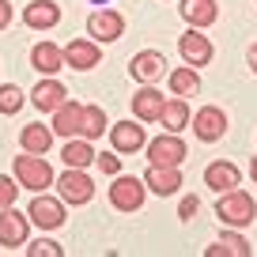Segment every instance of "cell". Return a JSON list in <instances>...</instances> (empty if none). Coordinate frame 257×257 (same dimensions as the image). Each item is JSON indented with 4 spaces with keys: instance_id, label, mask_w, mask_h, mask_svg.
<instances>
[{
    "instance_id": "cell-25",
    "label": "cell",
    "mask_w": 257,
    "mask_h": 257,
    "mask_svg": "<svg viewBox=\"0 0 257 257\" xmlns=\"http://www.w3.org/2000/svg\"><path fill=\"white\" fill-rule=\"evenodd\" d=\"M189 102L185 98H170V102H163V113H159V125L167 128V133H182V128H189Z\"/></svg>"
},
{
    "instance_id": "cell-7",
    "label": "cell",
    "mask_w": 257,
    "mask_h": 257,
    "mask_svg": "<svg viewBox=\"0 0 257 257\" xmlns=\"http://www.w3.org/2000/svg\"><path fill=\"white\" fill-rule=\"evenodd\" d=\"M27 216H31V223H38L42 231H57V227H64V201L61 197H49V193H34L31 208H27Z\"/></svg>"
},
{
    "instance_id": "cell-4",
    "label": "cell",
    "mask_w": 257,
    "mask_h": 257,
    "mask_svg": "<svg viewBox=\"0 0 257 257\" xmlns=\"http://www.w3.org/2000/svg\"><path fill=\"white\" fill-rule=\"evenodd\" d=\"M144 197H148L144 178L113 174V185H110V204H113L117 212H140V208H144Z\"/></svg>"
},
{
    "instance_id": "cell-15",
    "label": "cell",
    "mask_w": 257,
    "mask_h": 257,
    "mask_svg": "<svg viewBox=\"0 0 257 257\" xmlns=\"http://www.w3.org/2000/svg\"><path fill=\"white\" fill-rule=\"evenodd\" d=\"M64 98H68V91H64V83L57 80V76L38 80V83H34V91H31V106H34L38 113H53Z\"/></svg>"
},
{
    "instance_id": "cell-12",
    "label": "cell",
    "mask_w": 257,
    "mask_h": 257,
    "mask_svg": "<svg viewBox=\"0 0 257 257\" xmlns=\"http://www.w3.org/2000/svg\"><path fill=\"white\" fill-rule=\"evenodd\" d=\"M87 34L102 46V42H117L125 34V16L117 8H98L95 16L87 19Z\"/></svg>"
},
{
    "instance_id": "cell-26",
    "label": "cell",
    "mask_w": 257,
    "mask_h": 257,
    "mask_svg": "<svg viewBox=\"0 0 257 257\" xmlns=\"http://www.w3.org/2000/svg\"><path fill=\"white\" fill-rule=\"evenodd\" d=\"M19 144H23V152H34V155H46L49 144H53V125H23V133H19Z\"/></svg>"
},
{
    "instance_id": "cell-1",
    "label": "cell",
    "mask_w": 257,
    "mask_h": 257,
    "mask_svg": "<svg viewBox=\"0 0 257 257\" xmlns=\"http://www.w3.org/2000/svg\"><path fill=\"white\" fill-rule=\"evenodd\" d=\"M216 216L223 227L242 231V227H249L257 219V201L246 189H227V193H219V201H216Z\"/></svg>"
},
{
    "instance_id": "cell-6",
    "label": "cell",
    "mask_w": 257,
    "mask_h": 257,
    "mask_svg": "<svg viewBox=\"0 0 257 257\" xmlns=\"http://www.w3.org/2000/svg\"><path fill=\"white\" fill-rule=\"evenodd\" d=\"M189 128H193V137L201 140V144H216V140L227 137V113L219 110V106H201V110L193 113Z\"/></svg>"
},
{
    "instance_id": "cell-23",
    "label": "cell",
    "mask_w": 257,
    "mask_h": 257,
    "mask_svg": "<svg viewBox=\"0 0 257 257\" xmlns=\"http://www.w3.org/2000/svg\"><path fill=\"white\" fill-rule=\"evenodd\" d=\"M204 257H253V246L231 227V234H219V238L204 249Z\"/></svg>"
},
{
    "instance_id": "cell-17",
    "label": "cell",
    "mask_w": 257,
    "mask_h": 257,
    "mask_svg": "<svg viewBox=\"0 0 257 257\" xmlns=\"http://www.w3.org/2000/svg\"><path fill=\"white\" fill-rule=\"evenodd\" d=\"M204 185H208L212 193H227V189H238L242 185V170L234 167V163H208V167H204Z\"/></svg>"
},
{
    "instance_id": "cell-14",
    "label": "cell",
    "mask_w": 257,
    "mask_h": 257,
    "mask_svg": "<svg viewBox=\"0 0 257 257\" xmlns=\"http://www.w3.org/2000/svg\"><path fill=\"white\" fill-rule=\"evenodd\" d=\"M144 185L152 193H159V197H174L178 189H182V167H155V163H148L144 170Z\"/></svg>"
},
{
    "instance_id": "cell-2",
    "label": "cell",
    "mask_w": 257,
    "mask_h": 257,
    "mask_svg": "<svg viewBox=\"0 0 257 257\" xmlns=\"http://www.w3.org/2000/svg\"><path fill=\"white\" fill-rule=\"evenodd\" d=\"M16 178H19V185H23V189H31V193H46L49 185L57 182L53 167H49L42 155H34V152L16 155Z\"/></svg>"
},
{
    "instance_id": "cell-20",
    "label": "cell",
    "mask_w": 257,
    "mask_h": 257,
    "mask_svg": "<svg viewBox=\"0 0 257 257\" xmlns=\"http://www.w3.org/2000/svg\"><path fill=\"white\" fill-rule=\"evenodd\" d=\"M178 12H182V19L189 27H201V31L219 19V4H216V0H182Z\"/></svg>"
},
{
    "instance_id": "cell-13",
    "label": "cell",
    "mask_w": 257,
    "mask_h": 257,
    "mask_svg": "<svg viewBox=\"0 0 257 257\" xmlns=\"http://www.w3.org/2000/svg\"><path fill=\"white\" fill-rule=\"evenodd\" d=\"M64 64L76 68V72H87V68L102 64V49H98L95 38H76V42L64 46Z\"/></svg>"
},
{
    "instance_id": "cell-31",
    "label": "cell",
    "mask_w": 257,
    "mask_h": 257,
    "mask_svg": "<svg viewBox=\"0 0 257 257\" xmlns=\"http://www.w3.org/2000/svg\"><path fill=\"white\" fill-rule=\"evenodd\" d=\"M95 163H98V170H102V174H121V155L117 152H98L95 155Z\"/></svg>"
},
{
    "instance_id": "cell-8",
    "label": "cell",
    "mask_w": 257,
    "mask_h": 257,
    "mask_svg": "<svg viewBox=\"0 0 257 257\" xmlns=\"http://www.w3.org/2000/svg\"><path fill=\"white\" fill-rule=\"evenodd\" d=\"M27 234H31V216L27 212H16V204L0 208V246L19 249L27 246Z\"/></svg>"
},
{
    "instance_id": "cell-10",
    "label": "cell",
    "mask_w": 257,
    "mask_h": 257,
    "mask_svg": "<svg viewBox=\"0 0 257 257\" xmlns=\"http://www.w3.org/2000/svg\"><path fill=\"white\" fill-rule=\"evenodd\" d=\"M110 144L117 155H137L144 152L148 137H144V121H117V125H110Z\"/></svg>"
},
{
    "instance_id": "cell-9",
    "label": "cell",
    "mask_w": 257,
    "mask_h": 257,
    "mask_svg": "<svg viewBox=\"0 0 257 257\" xmlns=\"http://www.w3.org/2000/svg\"><path fill=\"white\" fill-rule=\"evenodd\" d=\"M178 53H182L185 64H193V68H204V64L212 61V53H216V46L208 42V34H201V27H189V31L178 38Z\"/></svg>"
},
{
    "instance_id": "cell-27",
    "label": "cell",
    "mask_w": 257,
    "mask_h": 257,
    "mask_svg": "<svg viewBox=\"0 0 257 257\" xmlns=\"http://www.w3.org/2000/svg\"><path fill=\"white\" fill-rule=\"evenodd\" d=\"M110 128V121H106V110L102 106H83V125H80V137L87 140H98Z\"/></svg>"
},
{
    "instance_id": "cell-32",
    "label": "cell",
    "mask_w": 257,
    "mask_h": 257,
    "mask_svg": "<svg viewBox=\"0 0 257 257\" xmlns=\"http://www.w3.org/2000/svg\"><path fill=\"white\" fill-rule=\"evenodd\" d=\"M197 212H201V201H197L193 193H189V197H182V204H178V219H182V223H189Z\"/></svg>"
},
{
    "instance_id": "cell-35",
    "label": "cell",
    "mask_w": 257,
    "mask_h": 257,
    "mask_svg": "<svg viewBox=\"0 0 257 257\" xmlns=\"http://www.w3.org/2000/svg\"><path fill=\"white\" fill-rule=\"evenodd\" d=\"M249 178H253V182H257V159L249 163Z\"/></svg>"
},
{
    "instance_id": "cell-19",
    "label": "cell",
    "mask_w": 257,
    "mask_h": 257,
    "mask_svg": "<svg viewBox=\"0 0 257 257\" xmlns=\"http://www.w3.org/2000/svg\"><path fill=\"white\" fill-rule=\"evenodd\" d=\"M80 125H83V102L64 98V102L53 110V133L68 140V137H80Z\"/></svg>"
},
{
    "instance_id": "cell-24",
    "label": "cell",
    "mask_w": 257,
    "mask_h": 257,
    "mask_svg": "<svg viewBox=\"0 0 257 257\" xmlns=\"http://www.w3.org/2000/svg\"><path fill=\"white\" fill-rule=\"evenodd\" d=\"M167 83H170V95H178V98L201 95V76H197V68H193V64H182V68L167 72Z\"/></svg>"
},
{
    "instance_id": "cell-3",
    "label": "cell",
    "mask_w": 257,
    "mask_h": 257,
    "mask_svg": "<svg viewBox=\"0 0 257 257\" xmlns=\"http://www.w3.org/2000/svg\"><path fill=\"white\" fill-rule=\"evenodd\" d=\"M57 189H61V201L68 204V208H80V204H87L91 197H95V178L87 174V170L80 167H64V174L57 178Z\"/></svg>"
},
{
    "instance_id": "cell-30",
    "label": "cell",
    "mask_w": 257,
    "mask_h": 257,
    "mask_svg": "<svg viewBox=\"0 0 257 257\" xmlns=\"http://www.w3.org/2000/svg\"><path fill=\"white\" fill-rule=\"evenodd\" d=\"M27 257H64V249L49 238H38L34 246H27Z\"/></svg>"
},
{
    "instance_id": "cell-21",
    "label": "cell",
    "mask_w": 257,
    "mask_h": 257,
    "mask_svg": "<svg viewBox=\"0 0 257 257\" xmlns=\"http://www.w3.org/2000/svg\"><path fill=\"white\" fill-rule=\"evenodd\" d=\"M31 64H34V72H42V76H57L64 68V49L53 46V42H38L31 49Z\"/></svg>"
},
{
    "instance_id": "cell-28",
    "label": "cell",
    "mask_w": 257,
    "mask_h": 257,
    "mask_svg": "<svg viewBox=\"0 0 257 257\" xmlns=\"http://www.w3.org/2000/svg\"><path fill=\"white\" fill-rule=\"evenodd\" d=\"M23 102H27V95L16 83H0V113H19Z\"/></svg>"
},
{
    "instance_id": "cell-5",
    "label": "cell",
    "mask_w": 257,
    "mask_h": 257,
    "mask_svg": "<svg viewBox=\"0 0 257 257\" xmlns=\"http://www.w3.org/2000/svg\"><path fill=\"white\" fill-rule=\"evenodd\" d=\"M144 152H148V163H155V167H182L189 148H185V140L178 133H163V137L148 140Z\"/></svg>"
},
{
    "instance_id": "cell-33",
    "label": "cell",
    "mask_w": 257,
    "mask_h": 257,
    "mask_svg": "<svg viewBox=\"0 0 257 257\" xmlns=\"http://www.w3.org/2000/svg\"><path fill=\"white\" fill-rule=\"evenodd\" d=\"M8 27H12V4L0 0V31H8Z\"/></svg>"
},
{
    "instance_id": "cell-22",
    "label": "cell",
    "mask_w": 257,
    "mask_h": 257,
    "mask_svg": "<svg viewBox=\"0 0 257 257\" xmlns=\"http://www.w3.org/2000/svg\"><path fill=\"white\" fill-rule=\"evenodd\" d=\"M95 144H91L87 137H68L64 140V148H61V163L64 167H80V170H87L91 163H95Z\"/></svg>"
},
{
    "instance_id": "cell-36",
    "label": "cell",
    "mask_w": 257,
    "mask_h": 257,
    "mask_svg": "<svg viewBox=\"0 0 257 257\" xmlns=\"http://www.w3.org/2000/svg\"><path fill=\"white\" fill-rule=\"evenodd\" d=\"M91 4H110V0H91Z\"/></svg>"
},
{
    "instance_id": "cell-18",
    "label": "cell",
    "mask_w": 257,
    "mask_h": 257,
    "mask_svg": "<svg viewBox=\"0 0 257 257\" xmlns=\"http://www.w3.org/2000/svg\"><path fill=\"white\" fill-rule=\"evenodd\" d=\"M163 102H167V98H163L159 91L152 87V83H140V91L133 95V117L144 121V125H152V121H159Z\"/></svg>"
},
{
    "instance_id": "cell-16",
    "label": "cell",
    "mask_w": 257,
    "mask_h": 257,
    "mask_svg": "<svg viewBox=\"0 0 257 257\" xmlns=\"http://www.w3.org/2000/svg\"><path fill=\"white\" fill-rule=\"evenodd\" d=\"M23 23L31 31H53L61 23V4L57 0H31L27 12H23Z\"/></svg>"
},
{
    "instance_id": "cell-11",
    "label": "cell",
    "mask_w": 257,
    "mask_h": 257,
    "mask_svg": "<svg viewBox=\"0 0 257 257\" xmlns=\"http://www.w3.org/2000/svg\"><path fill=\"white\" fill-rule=\"evenodd\" d=\"M128 76L137 83H159L167 76V57L159 49H140L133 61H128Z\"/></svg>"
},
{
    "instance_id": "cell-29",
    "label": "cell",
    "mask_w": 257,
    "mask_h": 257,
    "mask_svg": "<svg viewBox=\"0 0 257 257\" xmlns=\"http://www.w3.org/2000/svg\"><path fill=\"white\" fill-rule=\"evenodd\" d=\"M19 178H8V174H0V208H8V204H16V197H19Z\"/></svg>"
},
{
    "instance_id": "cell-34",
    "label": "cell",
    "mask_w": 257,
    "mask_h": 257,
    "mask_svg": "<svg viewBox=\"0 0 257 257\" xmlns=\"http://www.w3.org/2000/svg\"><path fill=\"white\" fill-rule=\"evenodd\" d=\"M246 64H249V72L257 76V46H249V53H246Z\"/></svg>"
}]
</instances>
